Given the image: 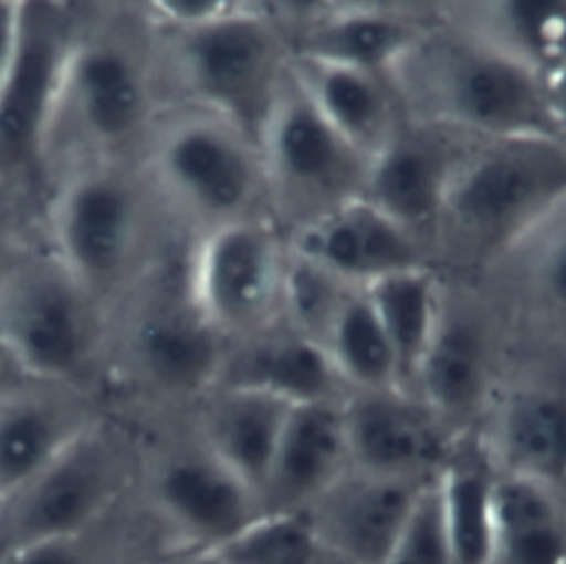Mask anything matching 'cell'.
Masks as SVG:
<instances>
[{
  "label": "cell",
  "mask_w": 566,
  "mask_h": 564,
  "mask_svg": "<svg viewBox=\"0 0 566 564\" xmlns=\"http://www.w3.org/2000/svg\"><path fill=\"white\" fill-rule=\"evenodd\" d=\"M566 206V142L473 139L451 179L436 237L464 252L520 250Z\"/></svg>",
  "instance_id": "52a82bcc"
},
{
  "label": "cell",
  "mask_w": 566,
  "mask_h": 564,
  "mask_svg": "<svg viewBox=\"0 0 566 564\" xmlns=\"http://www.w3.org/2000/svg\"><path fill=\"white\" fill-rule=\"evenodd\" d=\"M385 564H455L438 478L422 487Z\"/></svg>",
  "instance_id": "1f68e13d"
},
{
  "label": "cell",
  "mask_w": 566,
  "mask_h": 564,
  "mask_svg": "<svg viewBox=\"0 0 566 564\" xmlns=\"http://www.w3.org/2000/svg\"><path fill=\"white\" fill-rule=\"evenodd\" d=\"M272 219L290 232L360 197L367 157L340 137L290 77L259 133Z\"/></svg>",
  "instance_id": "8fae6325"
},
{
  "label": "cell",
  "mask_w": 566,
  "mask_h": 564,
  "mask_svg": "<svg viewBox=\"0 0 566 564\" xmlns=\"http://www.w3.org/2000/svg\"><path fill=\"white\" fill-rule=\"evenodd\" d=\"M502 473L548 484L566 495V391L526 387L493 398L478 427Z\"/></svg>",
  "instance_id": "44dd1931"
},
{
  "label": "cell",
  "mask_w": 566,
  "mask_h": 564,
  "mask_svg": "<svg viewBox=\"0 0 566 564\" xmlns=\"http://www.w3.org/2000/svg\"><path fill=\"white\" fill-rule=\"evenodd\" d=\"M285 241L294 257L356 290L389 274L429 265L424 241L363 197L294 228Z\"/></svg>",
  "instance_id": "2e32d148"
},
{
  "label": "cell",
  "mask_w": 566,
  "mask_h": 564,
  "mask_svg": "<svg viewBox=\"0 0 566 564\" xmlns=\"http://www.w3.org/2000/svg\"><path fill=\"white\" fill-rule=\"evenodd\" d=\"M102 391L27 378L0 394V500L106 414Z\"/></svg>",
  "instance_id": "e0dca14e"
},
{
  "label": "cell",
  "mask_w": 566,
  "mask_h": 564,
  "mask_svg": "<svg viewBox=\"0 0 566 564\" xmlns=\"http://www.w3.org/2000/svg\"><path fill=\"white\" fill-rule=\"evenodd\" d=\"M546 86L559 137L566 142V66H562L553 77H548Z\"/></svg>",
  "instance_id": "8d00e7d4"
},
{
  "label": "cell",
  "mask_w": 566,
  "mask_h": 564,
  "mask_svg": "<svg viewBox=\"0 0 566 564\" xmlns=\"http://www.w3.org/2000/svg\"><path fill=\"white\" fill-rule=\"evenodd\" d=\"M493 513L491 564H566V495L562 491L497 471Z\"/></svg>",
  "instance_id": "484cf974"
},
{
  "label": "cell",
  "mask_w": 566,
  "mask_h": 564,
  "mask_svg": "<svg viewBox=\"0 0 566 564\" xmlns=\"http://www.w3.org/2000/svg\"><path fill=\"white\" fill-rule=\"evenodd\" d=\"M44 246L111 312L188 248L137 159L57 170L40 206Z\"/></svg>",
  "instance_id": "7a4b0ae2"
},
{
  "label": "cell",
  "mask_w": 566,
  "mask_h": 564,
  "mask_svg": "<svg viewBox=\"0 0 566 564\" xmlns=\"http://www.w3.org/2000/svg\"><path fill=\"white\" fill-rule=\"evenodd\" d=\"M310 564H345V562H340L338 557H334V555H329L327 551L321 549V551L316 553V557H314Z\"/></svg>",
  "instance_id": "ab89813d"
},
{
  "label": "cell",
  "mask_w": 566,
  "mask_h": 564,
  "mask_svg": "<svg viewBox=\"0 0 566 564\" xmlns=\"http://www.w3.org/2000/svg\"><path fill=\"white\" fill-rule=\"evenodd\" d=\"M467 33L500 49L548 82L566 66V0L475 4Z\"/></svg>",
  "instance_id": "83f0119b"
},
{
  "label": "cell",
  "mask_w": 566,
  "mask_h": 564,
  "mask_svg": "<svg viewBox=\"0 0 566 564\" xmlns=\"http://www.w3.org/2000/svg\"><path fill=\"white\" fill-rule=\"evenodd\" d=\"M352 467L407 482H431L460 438L407 389L345 391L340 398Z\"/></svg>",
  "instance_id": "5bb4252c"
},
{
  "label": "cell",
  "mask_w": 566,
  "mask_h": 564,
  "mask_svg": "<svg viewBox=\"0 0 566 564\" xmlns=\"http://www.w3.org/2000/svg\"><path fill=\"white\" fill-rule=\"evenodd\" d=\"M148 487L172 551L217 553L263 513L259 495L192 429L155 456Z\"/></svg>",
  "instance_id": "4fadbf2b"
},
{
  "label": "cell",
  "mask_w": 566,
  "mask_h": 564,
  "mask_svg": "<svg viewBox=\"0 0 566 564\" xmlns=\"http://www.w3.org/2000/svg\"><path fill=\"white\" fill-rule=\"evenodd\" d=\"M489 358L486 334L478 321L444 305L409 391L453 431L473 434L493 405Z\"/></svg>",
  "instance_id": "ffe728a7"
},
{
  "label": "cell",
  "mask_w": 566,
  "mask_h": 564,
  "mask_svg": "<svg viewBox=\"0 0 566 564\" xmlns=\"http://www.w3.org/2000/svg\"><path fill=\"white\" fill-rule=\"evenodd\" d=\"M290 407L259 389L214 385L190 407V429L259 495Z\"/></svg>",
  "instance_id": "603a6c76"
},
{
  "label": "cell",
  "mask_w": 566,
  "mask_h": 564,
  "mask_svg": "<svg viewBox=\"0 0 566 564\" xmlns=\"http://www.w3.org/2000/svg\"><path fill=\"white\" fill-rule=\"evenodd\" d=\"M391 84L413 117L469 139H562L546 80L464 29H429Z\"/></svg>",
  "instance_id": "3957f363"
},
{
  "label": "cell",
  "mask_w": 566,
  "mask_h": 564,
  "mask_svg": "<svg viewBox=\"0 0 566 564\" xmlns=\"http://www.w3.org/2000/svg\"><path fill=\"white\" fill-rule=\"evenodd\" d=\"M128 434L108 411L62 453L0 502V544L20 546L80 537L135 476Z\"/></svg>",
  "instance_id": "9c48e42d"
},
{
  "label": "cell",
  "mask_w": 566,
  "mask_h": 564,
  "mask_svg": "<svg viewBox=\"0 0 566 564\" xmlns=\"http://www.w3.org/2000/svg\"><path fill=\"white\" fill-rule=\"evenodd\" d=\"M40 206L42 199L35 192L0 181V288L42 241Z\"/></svg>",
  "instance_id": "d6a6232c"
},
{
  "label": "cell",
  "mask_w": 566,
  "mask_h": 564,
  "mask_svg": "<svg viewBox=\"0 0 566 564\" xmlns=\"http://www.w3.org/2000/svg\"><path fill=\"white\" fill-rule=\"evenodd\" d=\"M427 27L374 4H323L307 15L292 40L290 55L334 62L391 80L396 69L427 35Z\"/></svg>",
  "instance_id": "7402d4cb"
},
{
  "label": "cell",
  "mask_w": 566,
  "mask_h": 564,
  "mask_svg": "<svg viewBox=\"0 0 566 564\" xmlns=\"http://www.w3.org/2000/svg\"><path fill=\"white\" fill-rule=\"evenodd\" d=\"M0 564H9V557H7V553H2V555H0Z\"/></svg>",
  "instance_id": "60d3db41"
},
{
  "label": "cell",
  "mask_w": 566,
  "mask_h": 564,
  "mask_svg": "<svg viewBox=\"0 0 566 564\" xmlns=\"http://www.w3.org/2000/svg\"><path fill=\"white\" fill-rule=\"evenodd\" d=\"M473 139L413 117L369 157L360 197L424 241L438 234L451 179Z\"/></svg>",
  "instance_id": "9a60e30c"
},
{
  "label": "cell",
  "mask_w": 566,
  "mask_h": 564,
  "mask_svg": "<svg viewBox=\"0 0 566 564\" xmlns=\"http://www.w3.org/2000/svg\"><path fill=\"white\" fill-rule=\"evenodd\" d=\"M396 352L400 385L409 391L416 367L438 327L444 299L429 265L389 274L363 288Z\"/></svg>",
  "instance_id": "f546056e"
},
{
  "label": "cell",
  "mask_w": 566,
  "mask_h": 564,
  "mask_svg": "<svg viewBox=\"0 0 566 564\" xmlns=\"http://www.w3.org/2000/svg\"><path fill=\"white\" fill-rule=\"evenodd\" d=\"M217 385H237L265 391L290 405L343 398L325 347L296 330L283 334L281 323L232 343Z\"/></svg>",
  "instance_id": "d4e9b609"
},
{
  "label": "cell",
  "mask_w": 566,
  "mask_h": 564,
  "mask_svg": "<svg viewBox=\"0 0 566 564\" xmlns=\"http://www.w3.org/2000/svg\"><path fill=\"white\" fill-rule=\"evenodd\" d=\"M318 551L303 513H261L212 555L221 564H310Z\"/></svg>",
  "instance_id": "4dcf8cb0"
},
{
  "label": "cell",
  "mask_w": 566,
  "mask_h": 564,
  "mask_svg": "<svg viewBox=\"0 0 566 564\" xmlns=\"http://www.w3.org/2000/svg\"><path fill=\"white\" fill-rule=\"evenodd\" d=\"M427 482L349 467L303 515L323 551L345 564H385Z\"/></svg>",
  "instance_id": "ac0fdd59"
},
{
  "label": "cell",
  "mask_w": 566,
  "mask_h": 564,
  "mask_svg": "<svg viewBox=\"0 0 566 564\" xmlns=\"http://www.w3.org/2000/svg\"><path fill=\"white\" fill-rule=\"evenodd\" d=\"M20 24V0H0V88L7 77Z\"/></svg>",
  "instance_id": "d590c367"
},
{
  "label": "cell",
  "mask_w": 566,
  "mask_h": 564,
  "mask_svg": "<svg viewBox=\"0 0 566 564\" xmlns=\"http://www.w3.org/2000/svg\"><path fill=\"white\" fill-rule=\"evenodd\" d=\"M159 564H221L212 553H190V551H170L168 557Z\"/></svg>",
  "instance_id": "f35d334b"
},
{
  "label": "cell",
  "mask_w": 566,
  "mask_h": 564,
  "mask_svg": "<svg viewBox=\"0 0 566 564\" xmlns=\"http://www.w3.org/2000/svg\"><path fill=\"white\" fill-rule=\"evenodd\" d=\"M157 31L170 102L203 108L256 142L290 64L268 4L237 0L232 11L201 27Z\"/></svg>",
  "instance_id": "8992f818"
},
{
  "label": "cell",
  "mask_w": 566,
  "mask_h": 564,
  "mask_svg": "<svg viewBox=\"0 0 566 564\" xmlns=\"http://www.w3.org/2000/svg\"><path fill=\"white\" fill-rule=\"evenodd\" d=\"M0 502H2V500H0Z\"/></svg>",
  "instance_id": "b9f144b4"
},
{
  "label": "cell",
  "mask_w": 566,
  "mask_h": 564,
  "mask_svg": "<svg viewBox=\"0 0 566 564\" xmlns=\"http://www.w3.org/2000/svg\"><path fill=\"white\" fill-rule=\"evenodd\" d=\"M497 467L478 434H464L438 476L455 564H491Z\"/></svg>",
  "instance_id": "4316f807"
},
{
  "label": "cell",
  "mask_w": 566,
  "mask_h": 564,
  "mask_svg": "<svg viewBox=\"0 0 566 564\" xmlns=\"http://www.w3.org/2000/svg\"><path fill=\"white\" fill-rule=\"evenodd\" d=\"M108 323L111 310L44 241L0 288V338L35 380L104 394Z\"/></svg>",
  "instance_id": "ba28073f"
},
{
  "label": "cell",
  "mask_w": 566,
  "mask_h": 564,
  "mask_svg": "<svg viewBox=\"0 0 566 564\" xmlns=\"http://www.w3.org/2000/svg\"><path fill=\"white\" fill-rule=\"evenodd\" d=\"M321 345L345 391L402 389L396 352L363 290H352L340 301L321 334Z\"/></svg>",
  "instance_id": "f1b7e54d"
},
{
  "label": "cell",
  "mask_w": 566,
  "mask_h": 564,
  "mask_svg": "<svg viewBox=\"0 0 566 564\" xmlns=\"http://www.w3.org/2000/svg\"><path fill=\"white\" fill-rule=\"evenodd\" d=\"M29 376L24 374V369L18 365V361L13 358V354L9 352L4 341L0 338V394L15 387L18 383H22Z\"/></svg>",
  "instance_id": "74e56055"
},
{
  "label": "cell",
  "mask_w": 566,
  "mask_h": 564,
  "mask_svg": "<svg viewBox=\"0 0 566 564\" xmlns=\"http://www.w3.org/2000/svg\"><path fill=\"white\" fill-rule=\"evenodd\" d=\"M287 257L272 217L210 228L192 237L184 254L188 296L230 345L245 341L281 323Z\"/></svg>",
  "instance_id": "30bf717a"
},
{
  "label": "cell",
  "mask_w": 566,
  "mask_h": 564,
  "mask_svg": "<svg viewBox=\"0 0 566 564\" xmlns=\"http://www.w3.org/2000/svg\"><path fill=\"white\" fill-rule=\"evenodd\" d=\"M184 254L113 307L104 361L106 396L126 394L190 409L219 383L230 341L188 296Z\"/></svg>",
  "instance_id": "277c9868"
},
{
  "label": "cell",
  "mask_w": 566,
  "mask_h": 564,
  "mask_svg": "<svg viewBox=\"0 0 566 564\" xmlns=\"http://www.w3.org/2000/svg\"><path fill=\"white\" fill-rule=\"evenodd\" d=\"M349 467L340 398L292 405L259 493L263 513H303Z\"/></svg>",
  "instance_id": "d6986e66"
},
{
  "label": "cell",
  "mask_w": 566,
  "mask_h": 564,
  "mask_svg": "<svg viewBox=\"0 0 566 564\" xmlns=\"http://www.w3.org/2000/svg\"><path fill=\"white\" fill-rule=\"evenodd\" d=\"M137 161L188 241L230 221L272 217L259 144L203 108L170 104Z\"/></svg>",
  "instance_id": "5b68a950"
},
{
  "label": "cell",
  "mask_w": 566,
  "mask_h": 564,
  "mask_svg": "<svg viewBox=\"0 0 566 564\" xmlns=\"http://www.w3.org/2000/svg\"><path fill=\"white\" fill-rule=\"evenodd\" d=\"M82 2L20 0L13 58L0 88V181L44 195V137Z\"/></svg>",
  "instance_id": "7c38bea8"
},
{
  "label": "cell",
  "mask_w": 566,
  "mask_h": 564,
  "mask_svg": "<svg viewBox=\"0 0 566 564\" xmlns=\"http://www.w3.org/2000/svg\"><path fill=\"white\" fill-rule=\"evenodd\" d=\"M287 69L323 119L367 159L402 124L396 88L385 75L301 55H290Z\"/></svg>",
  "instance_id": "cb8c5ba5"
},
{
  "label": "cell",
  "mask_w": 566,
  "mask_h": 564,
  "mask_svg": "<svg viewBox=\"0 0 566 564\" xmlns=\"http://www.w3.org/2000/svg\"><path fill=\"white\" fill-rule=\"evenodd\" d=\"M170 104L144 2H82L44 137V188L73 164L137 159Z\"/></svg>",
  "instance_id": "6da1fadb"
},
{
  "label": "cell",
  "mask_w": 566,
  "mask_h": 564,
  "mask_svg": "<svg viewBox=\"0 0 566 564\" xmlns=\"http://www.w3.org/2000/svg\"><path fill=\"white\" fill-rule=\"evenodd\" d=\"M80 537L44 540L9 551V564H86L84 553L77 546Z\"/></svg>",
  "instance_id": "e575fe53"
},
{
  "label": "cell",
  "mask_w": 566,
  "mask_h": 564,
  "mask_svg": "<svg viewBox=\"0 0 566 564\" xmlns=\"http://www.w3.org/2000/svg\"><path fill=\"white\" fill-rule=\"evenodd\" d=\"M526 243H537L533 254L539 292L553 305L566 310V206L559 208Z\"/></svg>",
  "instance_id": "836d02e7"
}]
</instances>
